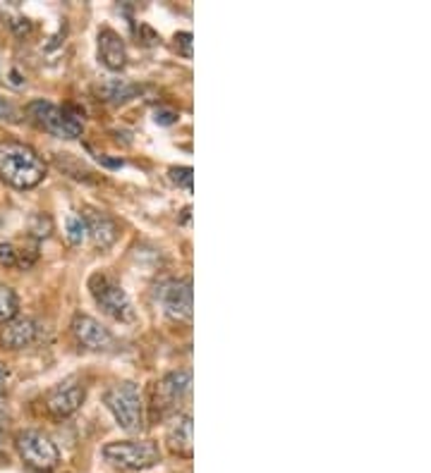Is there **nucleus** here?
<instances>
[{"instance_id":"1","label":"nucleus","mask_w":431,"mask_h":473,"mask_svg":"<svg viewBox=\"0 0 431 473\" xmlns=\"http://www.w3.org/2000/svg\"><path fill=\"white\" fill-rule=\"evenodd\" d=\"M46 163L43 158L29 144L5 139L0 141V179L14 189H34L46 177Z\"/></svg>"},{"instance_id":"2","label":"nucleus","mask_w":431,"mask_h":473,"mask_svg":"<svg viewBox=\"0 0 431 473\" xmlns=\"http://www.w3.org/2000/svg\"><path fill=\"white\" fill-rule=\"evenodd\" d=\"M105 406L111 409L118 425L127 432H142L144 428V405H142L140 387L134 383H118L108 387L104 395Z\"/></svg>"},{"instance_id":"3","label":"nucleus","mask_w":431,"mask_h":473,"mask_svg":"<svg viewBox=\"0 0 431 473\" xmlns=\"http://www.w3.org/2000/svg\"><path fill=\"white\" fill-rule=\"evenodd\" d=\"M27 115L34 120L41 130L58 139H77L82 134V120L68 108L50 104V101H32L27 105Z\"/></svg>"},{"instance_id":"4","label":"nucleus","mask_w":431,"mask_h":473,"mask_svg":"<svg viewBox=\"0 0 431 473\" xmlns=\"http://www.w3.org/2000/svg\"><path fill=\"white\" fill-rule=\"evenodd\" d=\"M104 457L130 471H144L160 461V450L151 440H127V442H111L104 447Z\"/></svg>"},{"instance_id":"5","label":"nucleus","mask_w":431,"mask_h":473,"mask_svg":"<svg viewBox=\"0 0 431 473\" xmlns=\"http://www.w3.org/2000/svg\"><path fill=\"white\" fill-rule=\"evenodd\" d=\"M14 445H17V452H20L22 461L27 464L29 468H34L39 473H49L58 467L60 461V454H58V447L50 442L49 435H43L41 431H22L17 438H14Z\"/></svg>"},{"instance_id":"6","label":"nucleus","mask_w":431,"mask_h":473,"mask_svg":"<svg viewBox=\"0 0 431 473\" xmlns=\"http://www.w3.org/2000/svg\"><path fill=\"white\" fill-rule=\"evenodd\" d=\"M91 295H94V302L101 306L105 315H111L120 323H130L134 321V309L130 296L118 282H113L108 275H94L89 282Z\"/></svg>"},{"instance_id":"7","label":"nucleus","mask_w":431,"mask_h":473,"mask_svg":"<svg viewBox=\"0 0 431 473\" xmlns=\"http://www.w3.org/2000/svg\"><path fill=\"white\" fill-rule=\"evenodd\" d=\"M189 385H192L189 370H175V373L160 377L153 387V406L160 409V416H166V412H173L175 406L188 397Z\"/></svg>"},{"instance_id":"8","label":"nucleus","mask_w":431,"mask_h":473,"mask_svg":"<svg viewBox=\"0 0 431 473\" xmlns=\"http://www.w3.org/2000/svg\"><path fill=\"white\" fill-rule=\"evenodd\" d=\"M160 306L170 321L189 323L192 321V282L170 280L160 287Z\"/></svg>"},{"instance_id":"9","label":"nucleus","mask_w":431,"mask_h":473,"mask_svg":"<svg viewBox=\"0 0 431 473\" xmlns=\"http://www.w3.org/2000/svg\"><path fill=\"white\" fill-rule=\"evenodd\" d=\"M70 328L72 335L77 337V342L91 351H108L113 350V344H115V337H113L111 330L87 314H77L75 318H72Z\"/></svg>"},{"instance_id":"10","label":"nucleus","mask_w":431,"mask_h":473,"mask_svg":"<svg viewBox=\"0 0 431 473\" xmlns=\"http://www.w3.org/2000/svg\"><path fill=\"white\" fill-rule=\"evenodd\" d=\"M39 340V323L34 318H13V321L3 323L0 330V344L5 350H24Z\"/></svg>"},{"instance_id":"11","label":"nucleus","mask_w":431,"mask_h":473,"mask_svg":"<svg viewBox=\"0 0 431 473\" xmlns=\"http://www.w3.org/2000/svg\"><path fill=\"white\" fill-rule=\"evenodd\" d=\"M84 397H87V392H84L82 385L65 383L50 392L46 406H49V412L56 419H68V416H72L84 405Z\"/></svg>"},{"instance_id":"12","label":"nucleus","mask_w":431,"mask_h":473,"mask_svg":"<svg viewBox=\"0 0 431 473\" xmlns=\"http://www.w3.org/2000/svg\"><path fill=\"white\" fill-rule=\"evenodd\" d=\"M98 60L104 62L108 69L125 68L127 49L118 32H113V29H101L98 32Z\"/></svg>"},{"instance_id":"13","label":"nucleus","mask_w":431,"mask_h":473,"mask_svg":"<svg viewBox=\"0 0 431 473\" xmlns=\"http://www.w3.org/2000/svg\"><path fill=\"white\" fill-rule=\"evenodd\" d=\"M84 223H87V234L94 240L98 249H111L115 240H118V225L105 213L89 211L84 215Z\"/></svg>"},{"instance_id":"14","label":"nucleus","mask_w":431,"mask_h":473,"mask_svg":"<svg viewBox=\"0 0 431 473\" xmlns=\"http://www.w3.org/2000/svg\"><path fill=\"white\" fill-rule=\"evenodd\" d=\"M166 442L168 447H170V452L178 454V457H185V459L192 457V452H195V442H192V416H189V414L178 416V419L170 423Z\"/></svg>"},{"instance_id":"15","label":"nucleus","mask_w":431,"mask_h":473,"mask_svg":"<svg viewBox=\"0 0 431 473\" xmlns=\"http://www.w3.org/2000/svg\"><path fill=\"white\" fill-rule=\"evenodd\" d=\"M98 94L105 98V101H127V98H133L137 94V86L133 84L123 82V79H111L108 84H104Z\"/></svg>"},{"instance_id":"16","label":"nucleus","mask_w":431,"mask_h":473,"mask_svg":"<svg viewBox=\"0 0 431 473\" xmlns=\"http://www.w3.org/2000/svg\"><path fill=\"white\" fill-rule=\"evenodd\" d=\"M17 314H20V299L14 295V289L0 285V323L13 321Z\"/></svg>"},{"instance_id":"17","label":"nucleus","mask_w":431,"mask_h":473,"mask_svg":"<svg viewBox=\"0 0 431 473\" xmlns=\"http://www.w3.org/2000/svg\"><path fill=\"white\" fill-rule=\"evenodd\" d=\"M65 234H68V241L70 244H82L87 240V223H84V215H70L65 220Z\"/></svg>"},{"instance_id":"18","label":"nucleus","mask_w":431,"mask_h":473,"mask_svg":"<svg viewBox=\"0 0 431 473\" xmlns=\"http://www.w3.org/2000/svg\"><path fill=\"white\" fill-rule=\"evenodd\" d=\"M170 179H173L178 186L192 189V168H188V165H182V168H170Z\"/></svg>"},{"instance_id":"19","label":"nucleus","mask_w":431,"mask_h":473,"mask_svg":"<svg viewBox=\"0 0 431 473\" xmlns=\"http://www.w3.org/2000/svg\"><path fill=\"white\" fill-rule=\"evenodd\" d=\"M175 50L182 55V58H192V34L189 32H178L175 34Z\"/></svg>"},{"instance_id":"20","label":"nucleus","mask_w":431,"mask_h":473,"mask_svg":"<svg viewBox=\"0 0 431 473\" xmlns=\"http://www.w3.org/2000/svg\"><path fill=\"white\" fill-rule=\"evenodd\" d=\"M0 120H5V123H20V110L14 108L7 98H0Z\"/></svg>"},{"instance_id":"21","label":"nucleus","mask_w":431,"mask_h":473,"mask_svg":"<svg viewBox=\"0 0 431 473\" xmlns=\"http://www.w3.org/2000/svg\"><path fill=\"white\" fill-rule=\"evenodd\" d=\"M0 263H5V266L17 263V251H14L13 244H0Z\"/></svg>"},{"instance_id":"22","label":"nucleus","mask_w":431,"mask_h":473,"mask_svg":"<svg viewBox=\"0 0 431 473\" xmlns=\"http://www.w3.org/2000/svg\"><path fill=\"white\" fill-rule=\"evenodd\" d=\"M153 120H156L159 124H173V123H178V113H175V110L159 108L156 110V115H153Z\"/></svg>"},{"instance_id":"23","label":"nucleus","mask_w":431,"mask_h":473,"mask_svg":"<svg viewBox=\"0 0 431 473\" xmlns=\"http://www.w3.org/2000/svg\"><path fill=\"white\" fill-rule=\"evenodd\" d=\"M5 390H7V368L0 364V397L5 395Z\"/></svg>"}]
</instances>
